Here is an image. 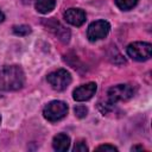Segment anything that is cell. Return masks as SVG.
<instances>
[{"instance_id": "cell-1", "label": "cell", "mask_w": 152, "mask_h": 152, "mask_svg": "<svg viewBox=\"0 0 152 152\" xmlns=\"http://www.w3.org/2000/svg\"><path fill=\"white\" fill-rule=\"evenodd\" d=\"M25 75L20 66L8 65L0 70V89L18 90L24 86Z\"/></svg>"}, {"instance_id": "cell-2", "label": "cell", "mask_w": 152, "mask_h": 152, "mask_svg": "<svg viewBox=\"0 0 152 152\" xmlns=\"http://www.w3.org/2000/svg\"><path fill=\"white\" fill-rule=\"evenodd\" d=\"M44 118L51 122L62 120L68 114V104L63 101H51L43 109Z\"/></svg>"}, {"instance_id": "cell-3", "label": "cell", "mask_w": 152, "mask_h": 152, "mask_svg": "<svg viewBox=\"0 0 152 152\" xmlns=\"http://www.w3.org/2000/svg\"><path fill=\"white\" fill-rule=\"evenodd\" d=\"M126 51H127V55L132 59L142 62V61H146L151 57L152 45L150 43H146V42H134L127 46Z\"/></svg>"}, {"instance_id": "cell-4", "label": "cell", "mask_w": 152, "mask_h": 152, "mask_svg": "<svg viewBox=\"0 0 152 152\" xmlns=\"http://www.w3.org/2000/svg\"><path fill=\"white\" fill-rule=\"evenodd\" d=\"M49 84L52 87V89L57 91L65 90L68 86L71 83V75L65 69H58L56 71H52L46 77Z\"/></svg>"}, {"instance_id": "cell-5", "label": "cell", "mask_w": 152, "mask_h": 152, "mask_svg": "<svg viewBox=\"0 0 152 152\" xmlns=\"http://www.w3.org/2000/svg\"><path fill=\"white\" fill-rule=\"evenodd\" d=\"M134 95V89L129 84H118L110 87L107 91L108 102L115 104L119 101H127Z\"/></svg>"}, {"instance_id": "cell-6", "label": "cell", "mask_w": 152, "mask_h": 152, "mask_svg": "<svg viewBox=\"0 0 152 152\" xmlns=\"http://www.w3.org/2000/svg\"><path fill=\"white\" fill-rule=\"evenodd\" d=\"M110 30V25L106 20H96L91 23L87 30V37L90 42H96L104 38Z\"/></svg>"}, {"instance_id": "cell-7", "label": "cell", "mask_w": 152, "mask_h": 152, "mask_svg": "<svg viewBox=\"0 0 152 152\" xmlns=\"http://www.w3.org/2000/svg\"><path fill=\"white\" fill-rule=\"evenodd\" d=\"M96 89H97V86L95 82H89V83H86V84H82L80 87H77L74 93H72V97L75 101H78V102H82V101H87L89 99H91L95 93H96Z\"/></svg>"}, {"instance_id": "cell-8", "label": "cell", "mask_w": 152, "mask_h": 152, "mask_svg": "<svg viewBox=\"0 0 152 152\" xmlns=\"http://www.w3.org/2000/svg\"><path fill=\"white\" fill-rule=\"evenodd\" d=\"M64 19L74 26H81L86 21V12L81 8L71 7L64 12Z\"/></svg>"}, {"instance_id": "cell-9", "label": "cell", "mask_w": 152, "mask_h": 152, "mask_svg": "<svg viewBox=\"0 0 152 152\" xmlns=\"http://www.w3.org/2000/svg\"><path fill=\"white\" fill-rule=\"evenodd\" d=\"M52 146L56 151H59V152H64L69 148L70 146V138L69 135H66L65 133H59L57 134L53 140H52Z\"/></svg>"}, {"instance_id": "cell-10", "label": "cell", "mask_w": 152, "mask_h": 152, "mask_svg": "<svg viewBox=\"0 0 152 152\" xmlns=\"http://www.w3.org/2000/svg\"><path fill=\"white\" fill-rule=\"evenodd\" d=\"M56 6V0H36V10L42 13L46 14L51 12Z\"/></svg>"}, {"instance_id": "cell-11", "label": "cell", "mask_w": 152, "mask_h": 152, "mask_svg": "<svg viewBox=\"0 0 152 152\" xmlns=\"http://www.w3.org/2000/svg\"><path fill=\"white\" fill-rule=\"evenodd\" d=\"M115 4L120 10L129 11L138 4V0H115Z\"/></svg>"}, {"instance_id": "cell-12", "label": "cell", "mask_w": 152, "mask_h": 152, "mask_svg": "<svg viewBox=\"0 0 152 152\" xmlns=\"http://www.w3.org/2000/svg\"><path fill=\"white\" fill-rule=\"evenodd\" d=\"M31 27L27 25H18V26H13V33L17 36H27L31 33Z\"/></svg>"}, {"instance_id": "cell-13", "label": "cell", "mask_w": 152, "mask_h": 152, "mask_svg": "<svg viewBox=\"0 0 152 152\" xmlns=\"http://www.w3.org/2000/svg\"><path fill=\"white\" fill-rule=\"evenodd\" d=\"M74 110H75V115H76L77 118H80V119L84 118V116L87 115V113H88V108H87L86 106H82V104L76 106Z\"/></svg>"}, {"instance_id": "cell-14", "label": "cell", "mask_w": 152, "mask_h": 152, "mask_svg": "<svg viewBox=\"0 0 152 152\" xmlns=\"http://www.w3.org/2000/svg\"><path fill=\"white\" fill-rule=\"evenodd\" d=\"M74 151L75 152H86V151H88V146L86 145L84 141H77L74 146Z\"/></svg>"}, {"instance_id": "cell-15", "label": "cell", "mask_w": 152, "mask_h": 152, "mask_svg": "<svg viewBox=\"0 0 152 152\" xmlns=\"http://www.w3.org/2000/svg\"><path fill=\"white\" fill-rule=\"evenodd\" d=\"M96 150L97 151H118V148L115 146H112V145H101Z\"/></svg>"}, {"instance_id": "cell-16", "label": "cell", "mask_w": 152, "mask_h": 152, "mask_svg": "<svg viewBox=\"0 0 152 152\" xmlns=\"http://www.w3.org/2000/svg\"><path fill=\"white\" fill-rule=\"evenodd\" d=\"M4 19H5V14H4V12L0 10V23H2Z\"/></svg>"}, {"instance_id": "cell-17", "label": "cell", "mask_w": 152, "mask_h": 152, "mask_svg": "<svg viewBox=\"0 0 152 152\" xmlns=\"http://www.w3.org/2000/svg\"><path fill=\"white\" fill-rule=\"evenodd\" d=\"M135 150H142V146H133L132 151H135Z\"/></svg>"}, {"instance_id": "cell-18", "label": "cell", "mask_w": 152, "mask_h": 152, "mask_svg": "<svg viewBox=\"0 0 152 152\" xmlns=\"http://www.w3.org/2000/svg\"><path fill=\"white\" fill-rule=\"evenodd\" d=\"M0 122H1V116H0Z\"/></svg>"}]
</instances>
